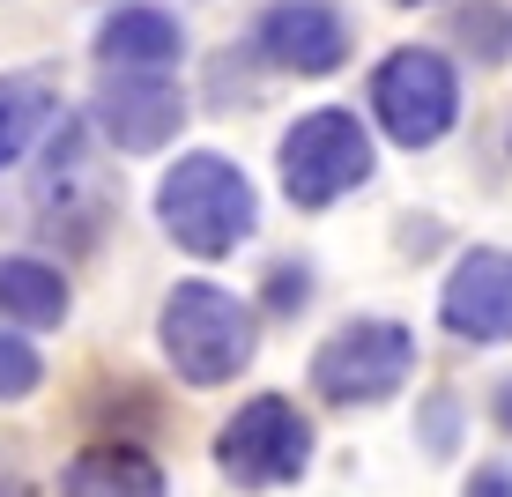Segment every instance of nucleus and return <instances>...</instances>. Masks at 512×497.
Listing matches in <instances>:
<instances>
[{"label": "nucleus", "instance_id": "f03ea898", "mask_svg": "<svg viewBox=\"0 0 512 497\" xmlns=\"http://www.w3.org/2000/svg\"><path fill=\"white\" fill-rule=\"evenodd\" d=\"M156 342H164L171 371L186 386H223L253 364V305H238L223 282H179L164 297V319H156Z\"/></svg>", "mask_w": 512, "mask_h": 497}, {"label": "nucleus", "instance_id": "6ab92c4d", "mask_svg": "<svg viewBox=\"0 0 512 497\" xmlns=\"http://www.w3.org/2000/svg\"><path fill=\"white\" fill-rule=\"evenodd\" d=\"M490 423H498V431H512V379L498 386V408H490Z\"/></svg>", "mask_w": 512, "mask_h": 497}, {"label": "nucleus", "instance_id": "f257e3e1", "mask_svg": "<svg viewBox=\"0 0 512 497\" xmlns=\"http://www.w3.org/2000/svg\"><path fill=\"white\" fill-rule=\"evenodd\" d=\"M156 216H164V230L186 245V253L223 260V253H238V245L253 238L260 201H253V186H245V171L231 156L186 149L179 164L164 171V186H156Z\"/></svg>", "mask_w": 512, "mask_h": 497}, {"label": "nucleus", "instance_id": "4468645a", "mask_svg": "<svg viewBox=\"0 0 512 497\" xmlns=\"http://www.w3.org/2000/svg\"><path fill=\"white\" fill-rule=\"evenodd\" d=\"M461 38H475V52H483V60H505V52H512V8H498V0H475V8H461Z\"/></svg>", "mask_w": 512, "mask_h": 497}, {"label": "nucleus", "instance_id": "f8f14e48", "mask_svg": "<svg viewBox=\"0 0 512 497\" xmlns=\"http://www.w3.org/2000/svg\"><path fill=\"white\" fill-rule=\"evenodd\" d=\"M67 275L52 260L30 253H0V319H23V327H60L67 319Z\"/></svg>", "mask_w": 512, "mask_h": 497}, {"label": "nucleus", "instance_id": "20e7f679", "mask_svg": "<svg viewBox=\"0 0 512 497\" xmlns=\"http://www.w3.org/2000/svg\"><path fill=\"white\" fill-rule=\"evenodd\" d=\"M409 371H416V334L401 327V319H349V327H334L320 342V357H312V386H320L327 401L357 408V401L401 394Z\"/></svg>", "mask_w": 512, "mask_h": 497}, {"label": "nucleus", "instance_id": "a211bd4d", "mask_svg": "<svg viewBox=\"0 0 512 497\" xmlns=\"http://www.w3.org/2000/svg\"><path fill=\"white\" fill-rule=\"evenodd\" d=\"M461 497H512V468H505V460H483V468L468 475Z\"/></svg>", "mask_w": 512, "mask_h": 497}, {"label": "nucleus", "instance_id": "0eeeda50", "mask_svg": "<svg viewBox=\"0 0 512 497\" xmlns=\"http://www.w3.org/2000/svg\"><path fill=\"white\" fill-rule=\"evenodd\" d=\"M438 319L461 342H512V253L505 245H475L453 260L446 290H438Z\"/></svg>", "mask_w": 512, "mask_h": 497}, {"label": "nucleus", "instance_id": "6e6552de", "mask_svg": "<svg viewBox=\"0 0 512 497\" xmlns=\"http://www.w3.org/2000/svg\"><path fill=\"white\" fill-rule=\"evenodd\" d=\"M260 60L282 67V75H334L349 60V23L334 0H275L253 30Z\"/></svg>", "mask_w": 512, "mask_h": 497}, {"label": "nucleus", "instance_id": "aec40b11", "mask_svg": "<svg viewBox=\"0 0 512 497\" xmlns=\"http://www.w3.org/2000/svg\"><path fill=\"white\" fill-rule=\"evenodd\" d=\"M401 8H416V0H401Z\"/></svg>", "mask_w": 512, "mask_h": 497}, {"label": "nucleus", "instance_id": "dca6fc26", "mask_svg": "<svg viewBox=\"0 0 512 497\" xmlns=\"http://www.w3.org/2000/svg\"><path fill=\"white\" fill-rule=\"evenodd\" d=\"M305 297H312V268L305 260H275L268 268V305L275 312H305Z\"/></svg>", "mask_w": 512, "mask_h": 497}, {"label": "nucleus", "instance_id": "1a4fd4ad", "mask_svg": "<svg viewBox=\"0 0 512 497\" xmlns=\"http://www.w3.org/2000/svg\"><path fill=\"white\" fill-rule=\"evenodd\" d=\"M97 127L112 134V149L149 156L186 127V97H179L171 75H112L104 97H97Z\"/></svg>", "mask_w": 512, "mask_h": 497}, {"label": "nucleus", "instance_id": "f3484780", "mask_svg": "<svg viewBox=\"0 0 512 497\" xmlns=\"http://www.w3.org/2000/svg\"><path fill=\"white\" fill-rule=\"evenodd\" d=\"M453 423H461V408H453V394H431V416H423V446H431L438 460L453 453Z\"/></svg>", "mask_w": 512, "mask_h": 497}, {"label": "nucleus", "instance_id": "423d86ee", "mask_svg": "<svg viewBox=\"0 0 512 497\" xmlns=\"http://www.w3.org/2000/svg\"><path fill=\"white\" fill-rule=\"evenodd\" d=\"M216 460L238 490H275V483H297L312 460V423L297 416L282 394H260L245 401L231 423L216 431Z\"/></svg>", "mask_w": 512, "mask_h": 497}, {"label": "nucleus", "instance_id": "9d476101", "mask_svg": "<svg viewBox=\"0 0 512 497\" xmlns=\"http://www.w3.org/2000/svg\"><path fill=\"white\" fill-rule=\"evenodd\" d=\"M97 60H104V75H171V67L186 60V30H179V15H171V8L134 0V8L104 15Z\"/></svg>", "mask_w": 512, "mask_h": 497}, {"label": "nucleus", "instance_id": "39448f33", "mask_svg": "<svg viewBox=\"0 0 512 497\" xmlns=\"http://www.w3.org/2000/svg\"><path fill=\"white\" fill-rule=\"evenodd\" d=\"M364 179H372V134L357 127V112H312L282 134V193L297 208H327Z\"/></svg>", "mask_w": 512, "mask_h": 497}, {"label": "nucleus", "instance_id": "2eb2a0df", "mask_svg": "<svg viewBox=\"0 0 512 497\" xmlns=\"http://www.w3.org/2000/svg\"><path fill=\"white\" fill-rule=\"evenodd\" d=\"M38 379H45L38 349H30V342H15V334H0V401H23V394H38Z\"/></svg>", "mask_w": 512, "mask_h": 497}, {"label": "nucleus", "instance_id": "7ed1b4c3", "mask_svg": "<svg viewBox=\"0 0 512 497\" xmlns=\"http://www.w3.org/2000/svg\"><path fill=\"white\" fill-rule=\"evenodd\" d=\"M372 112L379 127L401 141V149H431L438 134L461 119V82H453V60L431 45H401L379 60L372 75Z\"/></svg>", "mask_w": 512, "mask_h": 497}, {"label": "nucleus", "instance_id": "9b49d317", "mask_svg": "<svg viewBox=\"0 0 512 497\" xmlns=\"http://www.w3.org/2000/svg\"><path fill=\"white\" fill-rule=\"evenodd\" d=\"M60 497H171V490H164V468L141 446H90L67 460Z\"/></svg>", "mask_w": 512, "mask_h": 497}, {"label": "nucleus", "instance_id": "ddd939ff", "mask_svg": "<svg viewBox=\"0 0 512 497\" xmlns=\"http://www.w3.org/2000/svg\"><path fill=\"white\" fill-rule=\"evenodd\" d=\"M38 119H45V90H38V82H0V171L30 149Z\"/></svg>", "mask_w": 512, "mask_h": 497}]
</instances>
